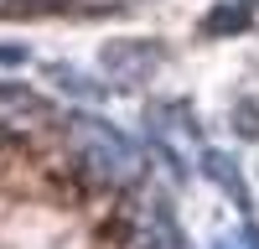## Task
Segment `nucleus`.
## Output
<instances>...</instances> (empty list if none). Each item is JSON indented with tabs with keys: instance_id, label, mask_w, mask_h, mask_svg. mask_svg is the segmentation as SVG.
<instances>
[{
	"instance_id": "1a4fd4ad",
	"label": "nucleus",
	"mask_w": 259,
	"mask_h": 249,
	"mask_svg": "<svg viewBox=\"0 0 259 249\" xmlns=\"http://www.w3.org/2000/svg\"><path fill=\"white\" fill-rule=\"evenodd\" d=\"M41 6H47V0H41Z\"/></svg>"
},
{
	"instance_id": "7ed1b4c3",
	"label": "nucleus",
	"mask_w": 259,
	"mask_h": 249,
	"mask_svg": "<svg viewBox=\"0 0 259 249\" xmlns=\"http://www.w3.org/2000/svg\"><path fill=\"white\" fill-rule=\"evenodd\" d=\"M202 172L218 182V187H228V197H233V202H244V208H249V187H244L239 161H233V156H223V151H202Z\"/></svg>"
},
{
	"instance_id": "20e7f679",
	"label": "nucleus",
	"mask_w": 259,
	"mask_h": 249,
	"mask_svg": "<svg viewBox=\"0 0 259 249\" xmlns=\"http://www.w3.org/2000/svg\"><path fill=\"white\" fill-rule=\"evenodd\" d=\"M21 109L31 114V109H41V104H36L31 94H21V89H0V119H16Z\"/></svg>"
},
{
	"instance_id": "f03ea898",
	"label": "nucleus",
	"mask_w": 259,
	"mask_h": 249,
	"mask_svg": "<svg viewBox=\"0 0 259 249\" xmlns=\"http://www.w3.org/2000/svg\"><path fill=\"white\" fill-rule=\"evenodd\" d=\"M99 68L104 78H114L119 89H130V83H140L161 68V47L156 42H109V47L99 52Z\"/></svg>"
},
{
	"instance_id": "f257e3e1",
	"label": "nucleus",
	"mask_w": 259,
	"mask_h": 249,
	"mask_svg": "<svg viewBox=\"0 0 259 249\" xmlns=\"http://www.w3.org/2000/svg\"><path fill=\"white\" fill-rule=\"evenodd\" d=\"M68 140H73V151L89 161L104 182H135L140 166H145L135 156V145H130L114 124H104L94 114H68Z\"/></svg>"
},
{
	"instance_id": "423d86ee",
	"label": "nucleus",
	"mask_w": 259,
	"mask_h": 249,
	"mask_svg": "<svg viewBox=\"0 0 259 249\" xmlns=\"http://www.w3.org/2000/svg\"><path fill=\"white\" fill-rule=\"evenodd\" d=\"M233 124H239V135H249V140L259 135V119H254V104H249V99H239V109H233Z\"/></svg>"
},
{
	"instance_id": "39448f33",
	"label": "nucleus",
	"mask_w": 259,
	"mask_h": 249,
	"mask_svg": "<svg viewBox=\"0 0 259 249\" xmlns=\"http://www.w3.org/2000/svg\"><path fill=\"white\" fill-rule=\"evenodd\" d=\"M52 78L62 83V89H73V94H83V99H94V94H99V83H89V78H78L73 68H52Z\"/></svg>"
},
{
	"instance_id": "0eeeda50",
	"label": "nucleus",
	"mask_w": 259,
	"mask_h": 249,
	"mask_svg": "<svg viewBox=\"0 0 259 249\" xmlns=\"http://www.w3.org/2000/svg\"><path fill=\"white\" fill-rule=\"evenodd\" d=\"M0 62H26V52L21 47H0Z\"/></svg>"
},
{
	"instance_id": "6e6552de",
	"label": "nucleus",
	"mask_w": 259,
	"mask_h": 249,
	"mask_svg": "<svg viewBox=\"0 0 259 249\" xmlns=\"http://www.w3.org/2000/svg\"><path fill=\"white\" fill-rule=\"evenodd\" d=\"M218 249H249V239H244V244H218Z\"/></svg>"
}]
</instances>
